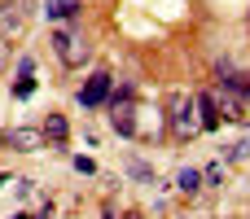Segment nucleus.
Here are the masks:
<instances>
[{"label": "nucleus", "instance_id": "1", "mask_svg": "<svg viewBox=\"0 0 250 219\" xmlns=\"http://www.w3.org/2000/svg\"><path fill=\"white\" fill-rule=\"evenodd\" d=\"M53 53H57V61H62V66H70V70H79V66L92 57L88 40H83V35H75L70 26H57V31H53Z\"/></svg>", "mask_w": 250, "mask_h": 219}, {"label": "nucleus", "instance_id": "2", "mask_svg": "<svg viewBox=\"0 0 250 219\" xmlns=\"http://www.w3.org/2000/svg\"><path fill=\"white\" fill-rule=\"evenodd\" d=\"M110 127L119 136H136V101H132V83H123L119 92H110Z\"/></svg>", "mask_w": 250, "mask_h": 219}, {"label": "nucleus", "instance_id": "3", "mask_svg": "<svg viewBox=\"0 0 250 219\" xmlns=\"http://www.w3.org/2000/svg\"><path fill=\"white\" fill-rule=\"evenodd\" d=\"M198 132H202V123H198L193 97H189V92H176V97H171V136H176V140H193Z\"/></svg>", "mask_w": 250, "mask_h": 219}, {"label": "nucleus", "instance_id": "4", "mask_svg": "<svg viewBox=\"0 0 250 219\" xmlns=\"http://www.w3.org/2000/svg\"><path fill=\"white\" fill-rule=\"evenodd\" d=\"M31 26V0H0V40L13 44Z\"/></svg>", "mask_w": 250, "mask_h": 219}, {"label": "nucleus", "instance_id": "5", "mask_svg": "<svg viewBox=\"0 0 250 219\" xmlns=\"http://www.w3.org/2000/svg\"><path fill=\"white\" fill-rule=\"evenodd\" d=\"M110 92H114V75H110V70H97V75L79 88V105H83V110H97V105L110 101Z\"/></svg>", "mask_w": 250, "mask_h": 219}, {"label": "nucleus", "instance_id": "6", "mask_svg": "<svg viewBox=\"0 0 250 219\" xmlns=\"http://www.w3.org/2000/svg\"><path fill=\"white\" fill-rule=\"evenodd\" d=\"M0 145H13L18 154H35V149H44V132L40 127H13V132H0Z\"/></svg>", "mask_w": 250, "mask_h": 219}, {"label": "nucleus", "instance_id": "7", "mask_svg": "<svg viewBox=\"0 0 250 219\" xmlns=\"http://www.w3.org/2000/svg\"><path fill=\"white\" fill-rule=\"evenodd\" d=\"M193 105H198V123H202V127H220V123H224V119H220V105H215L211 92H198Z\"/></svg>", "mask_w": 250, "mask_h": 219}, {"label": "nucleus", "instance_id": "8", "mask_svg": "<svg viewBox=\"0 0 250 219\" xmlns=\"http://www.w3.org/2000/svg\"><path fill=\"white\" fill-rule=\"evenodd\" d=\"M40 132H44V140H53V149H62V145H66V136H70V127H66V119H62V114H48Z\"/></svg>", "mask_w": 250, "mask_h": 219}, {"label": "nucleus", "instance_id": "9", "mask_svg": "<svg viewBox=\"0 0 250 219\" xmlns=\"http://www.w3.org/2000/svg\"><path fill=\"white\" fill-rule=\"evenodd\" d=\"M79 9H83V0H48V4H44L48 22H66V18H75Z\"/></svg>", "mask_w": 250, "mask_h": 219}, {"label": "nucleus", "instance_id": "10", "mask_svg": "<svg viewBox=\"0 0 250 219\" xmlns=\"http://www.w3.org/2000/svg\"><path fill=\"white\" fill-rule=\"evenodd\" d=\"M176 189H180L185 198H193V193H202V171H193V167H185V171L176 176Z\"/></svg>", "mask_w": 250, "mask_h": 219}, {"label": "nucleus", "instance_id": "11", "mask_svg": "<svg viewBox=\"0 0 250 219\" xmlns=\"http://www.w3.org/2000/svg\"><path fill=\"white\" fill-rule=\"evenodd\" d=\"M31 92H35V79H31V75H18V79H13V97L22 101V97H31Z\"/></svg>", "mask_w": 250, "mask_h": 219}, {"label": "nucleus", "instance_id": "12", "mask_svg": "<svg viewBox=\"0 0 250 219\" xmlns=\"http://www.w3.org/2000/svg\"><path fill=\"white\" fill-rule=\"evenodd\" d=\"M127 167H132V176H136V180H145V184H154V171H149V167H145L141 158H132Z\"/></svg>", "mask_w": 250, "mask_h": 219}, {"label": "nucleus", "instance_id": "13", "mask_svg": "<svg viewBox=\"0 0 250 219\" xmlns=\"http://www.w3.org/2000/svg\"><path fill=\"white\" fill-rule=\"evenodd\" d=\"M246 154H250V136H242L237 145H229V149H224V158H246Z\"/></svg>", "mask_w": 250, "mask_h": 219}, {"label": "nucleus", "instance_id": "14", "mask_svg": "<svg viewBox=\"0 0 250 219\" xmlns=\"http://www.w3.org/2000/svg\"><path fill=\"white\" fill-rule=\"evenodd\" d=\"M202 180H207V184H224V167H207Z\"/></svg>", "mask_w": 250, "mask_h": 219}, {"label": "nucleus", "instance_id": "15", "mask_svg": "<svg viewBox=\"0 0 250 219\" xmlns=\"http://www.w3.org/2000/svg\"><path fill=\"white\" fill-rule=\"evenodd\" d=\"M75 171H79V176H92L97 167H92V158H75Z\"/></svg>", "mask_w": 250, "mask_h": 219}, {"label": "nucleus", "instance_id": "16", "mask_svg": "<svg viewBox=\"0 0 250 219\" xmlns=\"http://www.w3.org/2000/svg\"><path fill=\"white\" fill-rule=\"evenodd\" d=\"M0 66H9V48H4V40H0Z\"/></svg>", "mask_w": 250, "mask_h": 219}, {"label": "nucleus", "instance_id": "17", "mask_svg": "<svg viewBox=\"0 0 250 219\" xmlns=\"http://www.w3.org/2000/svg\"><path fill=\"white\" fill-rule=\"evenodd\" d=\"M13 219H48V215H13Z\"/></svg>", "mask_w": 250, "mask_h": 219}, {"label": "nucleus", "instance_id": "18", "mask_svg": "<svg viewBox=\"0 0 250 219\" xmlns=\"http://www.w3.org/2000/svg\"><path fill=\"white\" fill-rule=\"evenodd\" d=\"M105 219H114V215H110V211H105Z\"/></svg>", "mask_w": 250, "mask_h": 219}, {"label": "nucleus", "instance_id": "19", "mask_svg": "<svg viewBox=\"0 0 250 219\" xmlns=\"http://www.w3.org/2000/svg\"><path fill=\"white\" fill-rule=\"evenodd\" d=\"M127 219H136V215H127Z\"/></svg>", "mask_w": 250, "mask_h": 219}]
</instances>
